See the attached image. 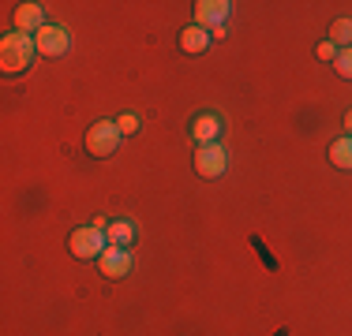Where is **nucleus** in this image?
Segmentation results:
<instances>
[{
  "label": "nucleus",
  "mask_w": 352,
  "mask_h": 336,
  "mask_svg": "<svg viewBox=\"0 0 352 336\" xmlns=\"http://www.w3.org/2000/svg\"><path fill=\"white\" fill-rule=\"evenodd\" d=\"M34 53H38V45H34L30 34H19V30L4 34V38H0V71L4 75L27 71L30 60H34Z\"/></svg>",
  "instance_id": "f257e3e1"
},
{
  "label": "nucleus",
  "mask_w": 352,
  "mask_h": 336,
  "mask_svg": "<svg viewBox=\"0 0 352 336\" xmlns=\"http://www.w3.org/2000/svg\"><path fill=\"white\" fill-rule=\"evenodd\" d=\"M120 128H116V120H98V123H90V131H87V149H90V157H113L116 154V146H120Z\"/></svg>",
  "instance_id": "f03ea898"
},
{
  "label": "nucleus",
  "mask_w": 352,
  "mask_h": 336,
  "mask_svg": "<svg viewBox=\"0 0 352 336\" xmlns=\"http://www.w3.org/2000/svg\"><path fill=\"white\" fill-rule=\"evenodd\" d=\"M105 247H109V239H105V232H98L94 224H87V228H75L72 232V239H68V250L75 258H82V262H90V258H102L105 254Z\"/></svg>",
  "instance_id": "7ed1b4c3"
},
{
  "label": "nucleus",
  "mask_w": 352,
  "mask_h": 336,
  "mask_svg": "<svg viewBox=\"0 0 352 336\" xmlns=\"http://www.w3.org/2000/svg\"><path fill=\"white\" fill-rule=\"evenodd\" d=\"M225 168H229V154H225L221 142H210V146L195 149V172L203 180H217V176H225Z\"/></svg>",
  "instance_id": "20e7f679"
},
{
  "label": "nucleus",
  "mask_w": 352,
  "mask_h": 336,
  "mask_svg": "<svg viewBox=\"0 0 352 336\" xmlns=\"http://www.w3.org/2000/svg\"><path fill=\"white\" fill-rule=\"evenodd\" d=\"M229 15H232L229 0H199V4H195V27L217 30V27H225V23H229Z\"/></svg>",
  "instance_id": "39448f33"
},
{
  "label": "nucleus",
  "mask_w": 352,
  "mask_h": 336,
  "mask_svg": "<svg viewBox=\"0 0 352 336\" xmlns=\"http://www.w3.org/2000/svg\"><path fill=\"white\" fill-rule=\"evenodd\" d=\"M34 45H38L41 56H64V53H68V45H72V38H68V30H64V27L49 23V27H41L34 34Z\"/></svg>",
  "instance_id": "423d86ee"
},
{
  "label": "nucleus",
  "mask_w": 352,
  "mask_h": 336,
  "mask_svg": "<svg viewBox=\"0 0 352 336\" xmlns=\"http://www.w3.org/2000/svg\"><path fill=\"white\" fill-rule=\"evenodd\" d=\"M98 269L109 280H120V276L131 273V250L128 247H105V254L98 258Z\"/></svg>",
  "instance_id": "0eeeda50"
},
{
  "label": "nucleus",
  "mask_w": 352,
  "mask_h": 336,
  "mask_svg": "<svg viewBox=\"0 0 352 336\" xmlns=\"http://www.w3.org/2000/svg\"><path fill=\"white\" fill-rule=\"evenodd\" d=\"M191 139H195V146H210V142L221 139V116L217 112H199V116H191Z\"/></svg>",
  "instance_id": "6e6552de"
},
{
  "label": "nucleus",
  "mask_w": 352,
  "mask_h": 336,
  "mask_svg": "<svg viewBox=\"0 0 352 336\" xmlns=\"http://www.w3.org/2000/svg\"><path fill=\"white\" fill-rule=\"evenodd\" d=\"M12 19H15V30H19V34H38L41 27H49V23H45V8H41V4H19L12 12Z\"/></svg>",
  "instance_id": "1a4fd4ad"
},
{
  "label": "nucleus",
  "mask_w": 352,
  "mask_h": 336,
  "mask_svg": "<svg viewBox=\"0 0 352 336\" xmlns=\"http://www.w3.org/2000/svg\"><path fill=\"white\" fill-rule=\"evenodd\" d=\"M210 30H203V27H195V23H191V27H184L180 30V49L188 56H199V53H206V49H210Z\"/></svg>",
  "instance_id": "9d476101"
},
{
  "label": "nucleus",
  "mask_w": 352,
  "mask_h": 336,
  "mask_svg": "<svg viewBox=\"0 0 352 336\" xmlns=\"http://www.w3.org/2000/svg\"><path fill=\"white\" fill-rule=\"evenodd\" d=\"M105 239H109V247H131V243H135V224L131 221H113L109 232H105Z\"/></svg>",
  "instance_id": "9b49d317"
},
{
  "label": "nucleus",
  "mask_w": 352,
  "mask_h": 336,
  "mask_svg": "<svg viewBox=\"0 0 352 336\" xmlns=\"http://www.w3.org/2000/svg\"><path fill=\"white\" fill-rule=\"evenodd\" d=\"M330 165L352 172V139H349V134H345V139H338V142H330Z\"/></svg>",
  "instance_id": "f8f14e48"
},
{
  "label": "nucleus",
  "mask_w": 352,
  "mask_h": 336,
  "mask_svg": "<svg viewBox=\"0 0 352 336\" xmlns=\"http://www.w3.org/2000/svg\"><path fill=\"white\" fill-rule=\"evenodd\" d=\"M330 41L338 49H352V19H333L330 23Z\"/></svg>",
  "instance_id": "ddd939ff"
},
{
  "label": "nucleus",
  "mask_w": 352,
  "mask_h": 336,
  "mask_svg": "<svg viewBox=\"0 0 352 336\" xmlns=\"http://www.w3.org/2000/svg\"><path fill=\"white\" fill-rule=\"evenodd\" d=\"M333 71L341 75V79L352 82V49H338V60H333Z\"/></svg>",
  "instance_id": "4468645a"
},
{
  "label": "nucleus",
  "mask_w": 352,
  "mask_h": 336,
  "mask_svg": "<svg viewBox=\"0 0 352 336\" xmlns=\"http://www.w3.org/2000/svg\"><path fill=\"white\" fill-rule=\"evenodd\" d=\"M116 128H120V134H135V131H139V116H135V112L116 116Z\"/></svg>",
  "instance_id": "2eb2a0df"
},
{
  "label": "nucleus",
  "mask_w": 352,
  "mask_h": 336,
  "mask_svg": "<svg viewBox=\"0 0 352 336\" xmlns=\"http://www.w3.org/2000/svg\"><path fill=\"white\" fill-rule=\"evenodd\" d=\"M315 56H318V60H338V45H333V41L330 38H326V41H318V45H315Z\"/></svg>",
  "instance_id": "dca6fc26"
},
{
  "label": "nucleus",
  "mask_w": 352,
  "mask_h": 336,
  "mask_svg": "<svg viewBox=\"0 0 352 336\" xmlns=\"http://www.w3.org/2000/svg\"><path fill=\"white\" fill-rule=\"evenodd\" d=\"M345 128H349V139H352V108L345 112Z\"/></svg>",
  "instance_id": "f3484780"
}]
</instances>
